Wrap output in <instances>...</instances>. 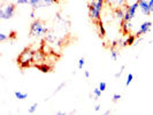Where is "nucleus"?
Listing matches in <instances>:
<instances>
[{"instance_id": "nucleus-1", "label": "nucleus", "mask_w": 153, "mask_h": 115, "mask_svg": "<svg viewBox=\"0 0 153 115\" xmlns=\"http://www.w3.org/2000/svg\"><path fill=\"white\" fill-rule=\"evenodd\" d=\"M47 28L45 27V23L40 20H35L31 23L30 27V36L31 37H42L47 33Z\"/></svg>"}, {"instance_id": "nucleus-2", "label": "nucleus", "mask_w": 153, "mask_h": 115, "mask_svg": "<svg viewBox=\"0 0 153 115\" xmlns=\"http://www.w3.org/2000/svg\"><path fill=\"white\" fill-rule=\"evenodd\" d=\"M15 5L14 4H5L0 8V19L1 20H10L15 14Z\"/></svg>"}, {"instance_id": "nucleus-3", "label": "nucleus", "mask_w": 153, "mask_h": 115, "mask_svg": "<svg viewBox=\"0 0 153 115\" xmlns=\"http://www.w3.org/2000/svg\"><path fill=\"white\" fill-rule=\"evenodd\" d=\"M33 55H35V52H32L30 48H25L22 53L20 54V56L17 59V62L22 67H28L29 66V62H31L33 60Z\"/></svg>"}, {"instance_id": "nucleus-4", "label": "nucleus", "mask_w": 153, "mask_h": 115, "mask_svg": "<svg viewBox=\"0 0 153 115\" xmlns=\"http://www.w3.org/2000/svg\"><path fill=\"white\" fill-rule=\"evenodd\" d=\"M139 8V4H138V0L136 2L131 4V5H128L126 6V10H124V17H123V21L124 22H129V21H132V19L136 15V12Z\"/></svg>"}, {"instance_id": "nucleus-5", "label": "nucleus", "mask_w": 153, "mask_h": 115, "mask_svg": "<svg viewBox=\"0 0 153 115\" xmlns=\"http://www.w3.org/2000/svg\"><path fill=\"white\" fill-rule=\"evenodd\" d=\"M138 4H139V9L143 15L150 16L152 14V7L146 0H138Z\"/></svg>"}, {"instance_id": "nucleus-6", "label": "nucleus", "mask_w": 153, "mask_h": 115, "mask_svg": "<svg viewBox=\"0 0 153 115\" xmlns=\"http://www.w3.org/2000/svg\"><path fill=\"white\" fill-rule=\"evenodd\" d=\"M151 28H152V22H151V21H145V22L142 23L140 27H139V30H138L137 33H136L137 38L140 37V36H143V35H146L149 31L151 30Z\"/></svg>"}, {"instance_id": "nucleus-7", "label": "nucleus", "mask_w": 153, "mask_h": 115, "mask_svg": "<svg viewBox=\"0 0 153 115\" xmlns=\"http://www.w3.org/2000/svg\"><path fill=\"white\" fill-rule=\"evenodd\" d=\"M136 38H137V36H136V35H131V33H129V35H128V37L126 38V40H123L122 43H121V47L135 45V43H136Z\"/></svg>"}, {"instance_id": "nucleus-8", "label": "nucleus", "mask_w": 153, "mask_h": 115, "mask_svg": "<svg viewBox=\"0 0 153 115\" xmlns=\"http://www.w3.org/2000/svg\"><path fill=\"white\" fill-rule=\"evenodd\" d=\"M105 1L113 8L126 7V2H127V0H105Z\"/></svg>"}, {"instance_id": "nucleus-9", "label": "nucleus", "mask_w": 153, "mask_h": 115, "mask_svg": "<svg viewBox=\"0 0 153 115\" xmlns=\"http://www.w3.org/2000/svg\"><path fill=\"white\" fill-rule=\"evenodd\" d=\"M124 10H126V8H123V7L114 8V16L117 21H120V22H122L123 21V17H124Z\"/></svg>"}, {"instance_id": "nucleus-10", "label": "nucleus", "mask_w": 153, "mask_h": 115, "mask_svg": "<svg viewBox=\"0 0 153 115\" xmlns=\"http://www.w3.org/2000/svg\"><path fill=\"white\" fill-rule=\"evenodd\" d=\"M131 29H132V23H131V21H129V22H124V21H122L121 30H122L123 35H129Z\"/></svg>"}, {"instance_id": "nucleus-11", "label": "nucleus", "mask_w": 153, "mask_h": 115, "mask_svg": "<svg viewBox=\"0 0 153 115\" xmlns=\"http://www.w3.org/2000/svg\"><path fill=\"white\" fill-rule=\"evenodd\" d=\"M29 5L32 8V10H37L39 8H43V0H30Z\"/></svg>"}, {"instance_id": "nucleus-12", "label": "nucleus", "mask_w": 153, "mask_h": 115, "mask_svg": "<svg viewBox=\"0 0 153 115\" xmlns=\"http://www.w3.org/2000/svg\"><path fill=\"white\" fill-rule=\"evenodd\" d=\"M96 23H97V25H98V30H99L100 37H104V36L106 35V31H105V28H104V25H102V22H101V20L97 21Z\"/></svg>"}, {"instance_id": "nucleus-13", "label": "nucleus", "mask_w": 153, "mask_h": 115, "mask_svg": "<svg viewBox=\"0 0 153 115\" xmlns=\"http://www.w3.org/2000/svg\"><path fill=\"white\" fill-rule=\"evenodd\" d=\"M14 96H15L16 99H19V100H25L28 98V94L21 91H15L14 92Z\"/></svg>"}, {"instance_id": "nucleus-14", "label": "nucleus", "mask_w": 153, "mask_h": 115, "mask_svg": "<svg viewBox=\"0 0 153 115\" xmlns=\"http://www.w3.org/2000/svg\"><path fill=\"white\" fill-rule=\"evenodd\" d=\"M92 93H93V100H98L100 97H101L102 91L100 90L99 88H96V89H93V90H92Z\"/></svg>"}, {"instance_id": "nucleus-15", "label": "nucleus", "mask_w": 153, "mask_h": 115, "mask_svg": "<svg viewBox=\"0 0 153 115\" xmlns=\"http://www.w3.org/2000/svg\"><path fill=\"white\" fill-rule=\"evenodd\" d=\"M111 58H112L113 61H116L117 58H119V52H117V50H115V47L111 48Z\"/></svg>"}, {"instance_id": "nucleus-16", "label": "nucleus", "mask_w": 153, "mask_h": 115, "mask_svg": "<svg viewBox=\"0 0 153 115\" xmlns=\"http://www.w3.org/2000/svg\"><path fill=\"white\" fill-rule=\"evenodd\" d=\"M37 108H38V104H37V102L32 104V105L30 106V108L28 109V113H29V114H33V113H36Z\"/></svg>"}, {"instance_id": "nucleus-17", "label": "nucleus", "mask_w": 153, "mask_h": 115, "mask_svg": "<svg viewBox=\"0 0 153 115\" xmlns=\"http://www.w3.org/2000/svg\"><path fill=\"white\" fill-rule=\"evenodd\" d=\"M38 69L40 70V71H43V73H48L50 70H51V68L46 65V63H44V65H40V66H38Z\"/></svg>"}, {"instance_id": "nucleus-18", "label": "nucleus", "mask_w": 153, "mask_h": 115, "mask_svg": "<svg viewBox=\"0 0 153 115\" xmlns=\"http://www.w3.org/2000/svg\"><path fill=\"white\" fill-rule=\"evenodd\" d=\"M85 65V59L82 56V58H79L78 59V62H77V68L78 69H83V67H84Z\"/></svg>"}, {"instance_id": "nucleus-19", "label": "nucleus", "mask_w": 153, "mask_h": 115, "mask_svg": "<svg viewBox=\"0 0 153 115\" xmlns=\"http://www.w3.org/2000/svg\"><path fill=\"white\" fill-rule=\"evenodd\" d=\"M134 81V75L132 74H128L127 76V81H126V86H129V84H131V82Z\"/></svg>"}, {"instance_id": "nucleus-20", "label": "nucleus", "mask_w": 153, "mask_h": 115, "mask_svg": "<svg viewBox=\"0 0 153 115\" xmlns=\"http://www.w3.org/2000/svg\"><path fill=\"white\" fill-rule=\"evenodd\" d=\"M124 69H126V66H124V65H123V66H121V68H120V70H119V71H117V73L115 74V78H120V77L122 76L123 70H124Z\"/></svg>"}, {"instance_id": "nucleus-21", "label": "nucleus", "mask_w": 153, "mask_h": 115, "mask_svg": "<svg viewBox=\"0 0 153 115\" xmlns=\"http://www.w3.org/2000/svg\"><path fill=\"white\" fill-rule=\"evenodd\" d=\"M121 98H122V96L120 93H115V94H113V97H112V101L113 102H117Z\"/></svg>"}, {"instance_id": "nucleus-22", "label": "nucleus", "mask_w": 153, "mask_h": 115, "mask_svg": "<svg viewBox=\"0 0 153 115\" xmlns=\"http://www.w3.org/2000/svg\"><path fill=\"white\" fill-rule=\"evenodd\" d=\"M98 88H99L101 91L104 92V91H106V89H107V84H106L105 82H100L99 86H98Z\"/></svg>"}, {"instance_id": "nucleus-23", "label": "nucleus", "mask_w": 153, "mask_h": 115, "mask_svg": "<svg viewBox=\"0 0 153 115\" xmlns=\"http://www.w3.org/2000/svg\"><path fill=\"white\" fill-rule=\"evenodd\" d=\"M65 86H66V83H65V82H62V83H60V84H59V86H58V88L55 89V91H54V93H58V92H60V91L62 90V89L65 88Z\"/></svg>"}, {"instance_id": "nucleus-24", "label": "nucleus", "mask_w": 153, "mask_h": 115, "mask_svg": "<svg viewBox=\"0 0 153 115\" xmlns=\"http://www.w3.org/2000/svg\"><path fill=\"white\" fill-rule=\"evenodd\" d=\"M7 39H8V36L6 35V33H4V32H1V33H0V42H1V43L6 42Z\"/></svg>"}, {"instance_id": "nucleus-25", "label": "nucleus", "mask_w": 153, "mask_h": 115, "mask_svg": "<svg viewBox=\"0 0 153 115\" xmlns=\"http://www.w3.org/2000/svg\"><path fill=\"white\" fill-rule=\"evenodd\" d=\"M29 1L30 0H16V4L17 5H27V4H29Z\"/></svg>"}, {"instance_id": "nucleus-26", "label": "nucleus", "mask_w": 153, "mask_h": 115, "mask_svg": "<svg viewBox=\"0 0 153 115\" xmlns=\"http://www.w3.org/2000/svg\"><path fill=\"white\" fill-rule=\"evenodd\" d=\"M100 108H101V105H100V104H97V105L94 106V111H96V112H99Z\"/></svg>"}, {"instance_id": "nucleus-27", "label": "nucleus", "mask_w": 153, "mask_h": 115, "mask_svg": "<svg viewBox=\"0 0 153 115\" xmlns=\"http://www.w3.org/2000/svg\"><path fill=\"white\" fill-rule=\"evenodd\" d=\"M84 76L86 78H90V71L89 70H84Z\"/></svg>"}, {"instance_id": "nucleus-28", "label": "nucleus", "mask_w": 153, "mask_h": 115, "mask_svg": "<svg viewBox=\"0 0 153 115\" xmlns=\"http://www.w3.org/2000/svg\"><path fill=\"white\" fill-rule=\"evenodd\" d=\"M35 12H36V10H31V13H30V17L31 19H33V20L36 19V16H35Z\"/></svg>"}, {"instance_id": "nucleus-29", "label": "nucleus", "mask_w": 153, "mask_h": 115, "mask_svg": "<svg viewBox=\"0 0 153 115\" xmlns=\"http://www.w3.org/2000/svg\"><path fill=\"white\" fill-rule=\"evenodd\" d=\"M56 114L58 115H65V114H67L66 112H63V111H59V112H56Z\"/></svg>"}, {"instance_id": "nucleus-30", "label": "nucleus", "mask_w": 153, "mask_h": 115, "mask_svg": "<svg viewBox=\"0 0 153 115\" xmlns=\"http://www.w3.org/2000/svg\"><path fill=\"white\" fill-rule=\"evenodd\" d=\"M111 113H112V112H111V111H106V112H105V114H106V115L111 114Z\"/></svg>"}, {"instance_id": "nucleus-31", "label": "nucleus", "mask_w": 153, "mask_h": 115, "mask_svg": "<svg viewBox=\"0 0 153 115\" xmlns=\"http://www.w3.org/2000/svg\"><path fill=\"white\" fill-rule=\"evenodd\" d=\"M59 1H61V0H54V2H55V4H58Z\"/></svg>"}, {"instance_id": "nucleus-32", "label": "nucleus", "mask_w": 153, "mask_h": 115, "mask_svg": "<svg viewBox=\"0 0 153 115\" xmlns=\"http://www.w3.org/2000/svg\"><path fill=\"white\" fill-rule=\"evenodd\" d=\"M151 15H153V9H152V14H151Z\"/></svg>"}]
</instances>
